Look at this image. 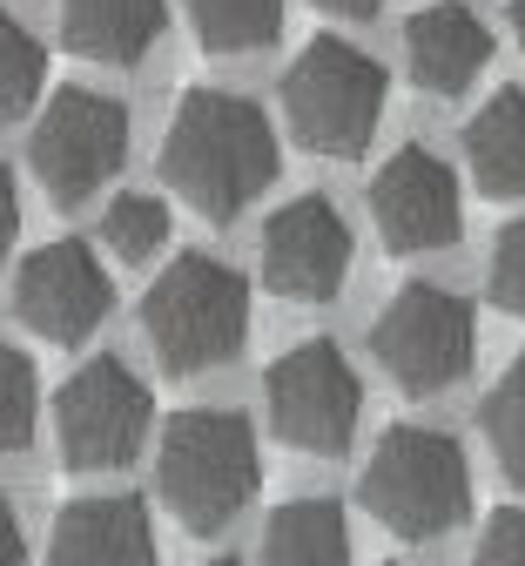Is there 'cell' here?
Here are the masks:
<instances>
[{"instance_id":"16","label":"cell","mask_w":525,"mask_h":566,"mask_svg":"<svg viewBox=\"0 0 525 566\" xmlns=\"http://www.w3.org/2000/svg\"><path fill=\"white\" fill-rule=\"evenodd\" d=\"M465 163L485 196H525V95L498 88L472 122H465Z\"/></svg>"},{"instance_id":"23","label":"cell","mask_w":525,"mask_h":566,"mask_svg":"<svg viewBox=\"0 0 525 566\" xmlns=\"http://www.w3.org/2000/svg\"><path fill=\"white\" fill-rule=\"evenodd\" d=\"M492 304L512 311V317H525V217L492 250Z\"/></svg>"},{"instance_id":"7","label":"cell","mask_w":525,"mask_h":566,"mask_svg":"<svg viewBox=\"0 0 525 566\" xmlns=\"http://www.w3.org/2000/svg\"><path fill=\"white\" fill-rule=\"evenodd\" d=\"M263 398H270V432L283 446L317 452V459L350 452L357 411H364V385H357L350 358H344L330 337L290 344L283 358L270 365V378H263Z\"/></svg>"},{"instance_id":"14","label":"cell","mask_w":525,"mask_h":566,"mask_svg":"<svg viewBox=\"0 0 525 566\" xmlns=\"http://www.w3.org/2000/svg\"><path fill=\"white\" fill-rule=\"evenodd\" d=\"M405 61L424 95H465L479 82V67L492 61V34L472 8L438 0V8H418L405 21Z\"/></svg>"},{"instance_id":"15","label":"cell","mask_w":525,"mask_h":566,"mask_svg":"<svg viewBox=\"0 0 525 566\" xmlns=\"http://www.w3.org/2000/svg\"><path fill=\"white\" fill-rule=\"evenodd\" d=\"M169 8L162 0H61V41L82 61H108V67H135L156 48Z\"/></svg>"},{"instance_id":"2","label":"cell","mask_w":525,"mask_h":566,"mask_svg":"<svg viewBox=\"0 0 525 566\" xmlns=\"http://www.w3.org/2000/svg\"><path fill=\"white\" fill-rule=\"evenodd\" d=\"M256 432L243 411H176L156 446V492L189 533H222L256 500Z\"/></svg>"},{"instance_id":"4","label":"cell","mask_w":525,"mask_h":566,"mask_svg":"<svg viewBox=\"0 0 525 566\" xmlns=\"http://www.w3.org/2000/svg\"><path fill=\"white\" fill-rule=\"evenodd\" d=\"M364 506L378 513L398 539H438L465 526L472 513V472L452 432L438 424H391L370 452L364 472Z\"/></svg>"},{"instance_id":"26","label":"cell","mask_w":525,"mask_h":566,"mask_svg":"<svg viewBox=\"0 0 525 566\" xmlns=\"http://www.w3.org/2000/svg\"><path fill=\"white\" fill-rule=\"evenodd\" d=\"M0 566H28V533H21V513L0 500Z\"/></svg>"},{"instance_id":"29","label":"cell","mask_w":525,"mask_h":566,"mask_svg":"<svg viewBox=\"0 0 525 566\" xmlns=\"http://www.w3.org/2000/svg\"><path fill=\"white\" fill-rule=\"evenodd\" d=\"M209 566H237V559H209Z\"/></svg>"},{"instance_id":"28","label":"cell","mask_w":525,"mask_h":566,"mask_svg":"<svg viewBox=\"0 0 525 566\" xmlns=\"http://www.w3.org/2000/svg\"><path fill=\"white\" fill-rule=\"evenodd\" d=\"M512 34H518V48H525V0H512Z\"/></svg>"},{"instance_id":"17","label":"cell","mask_w":525,"mask_h":566,"mask_svg":"<svg viewBox=\"0 0 525 566\" xmlns=\"http://www.w3.org/2000/svg\"><path fill=\"white\" fill-rule=\"evenodd\" d=\"M263 566H350V526L330 500H290L263 526Z\"/></svg>"},{"instance_id":"6","label":"cell","mask_w":525,"mask_h":566,"mask_svg":"<svg viewBox=\"0 0 525 566\" xmlns=\"http://www.w3.org/2000/svg\"><path fill=\"white\" fill-rule=\"evenodd\" d=\"M479 324L472 304L444 283H405L385 304V317L370 324V358L385 365V378L411 398H438L472 371Z\"/></svg>"},{"instance_id":"11","label":"cell","mask_w":525,"mask_h":566,"mask_svg":"<svg viewBox=\"0 0 525 566\" xmlns=\"http://www.w3.org/2000/svg\"><path fill=\"white\" fill-rule=\"evenodd\" d=\"M108 304H115V283H108V270L95 263L88 243H48L14 276V311L48 344H82V337H95L102 317H108Z\"/></svg>"},{"instance_id":"24","label":"cell","mask_w":525,"mask_h":566,"mask_svg":"<svg viewBox=\"0 0 525 566\" xmlns=\"http://www.w3.org/2000/svg\"><path fill=\"white\" fill-rule=\"evenodd\" d=\"M472 566H525V506H498L485 520Z\"/></svg>"},{"instance_id":"12","label":"cell","mask_w":525,"mask_h":566,"mask_svg":"<svg viewBox=\"0 0 525 566\" xmlns=\"http://www.w3.org/2000/svg\"><path fill=\"white\" fill-rule=\"evenodd\" d=\"M370 217H378L385 243L405 250V256L459 243V230H465L459 176L444 169L438 156H424V149H398L378 169V182H370Z\"/></svg>"},{"instance_id":"19","label":"cell","mask_w":525,"mask_h":566,"mask_svg":"<svg viewBox=\"0 0 525 566\" xmlns=\"http://www.w3.org/2000/svg\"><path fill=\"white\" fill-rule=\"evenodd\" d=\"M102 243L122 256V263H156V250L169 243V202L162 196H115L108 202V217H102Z\"/></svg>"},{"instance_id":"22","label":"cell","mask_w":525,"mask_h":566,"mask_svg":"<svg viewBox=\"0 0 525 566\" xmlns=\"http://www.w3.org/2000/svg\"><path fill=\"white\" fill-rule=\"evenodd\" d=\"M34 411H41L34 365L21 358L14 344H0V452H21L34 439Z\"/></svg>"},{"instance_id":"25","label":"cell","mask_w":525,"mask_h":566,"mask_svg":"<svg viewBox=\"0 0 525 566\" xmlns=\"http://www.w3.org/2000/svg\"><path fill=\"white\" fill-rule=\"evenodd\" d=\"M14 237H21V196H14V176L0 169V263H8Z\"/></svg>"},{"instance_id":"5","label":"cell","mask_w":525,"mask_h":566,"mask_svg":"<svg viewBox=\"0 0 525 566\" xmlns=\"http://www.w3.org/2000/svg\"><path fill=\"white\" fill-rule=\"evenodd\" d=\"M283 115L304 149L364 156L385 122V67L337 34H317L283 75Z\"/></svg>"},{"instance_id":"20","label":"cell","mask_w":525,"mask_h":566,"mask_svg":"<svg viewBox=\"0 0 525 566\" xmlns=\"http://www.w3.org/2000/svg\"><path fill=\"white\" fill-rule=\"evenodd\" d=\"M41 82H48V48H41L14 14H0V128L21 122V115L34 108Z\"/></svg>"},{"instance_id":"8","label":"cell","mask_w":525,"mask_h":566,"mask_svg":"<svg viewBox=\"0 0 525 566\" xmlns=\"http://www.w3.org/2000/svg\"><path fill=\"white\" fill-rule=\"evenodd\" d=\"M148 385L122 365V358H95L82 365L61 391H54V432H61V459L82 472H115L135 465L148 446Z\"/></svg>"},{"instance_id":"3","label":"cell","mask_w":525,"mask_h":566,"mask_svg":"<svg viewBox=\"0 0 525 566\" xmlns=\"http://www.w3.org/2000/svg\"><path fill=\"white\" fill-rule=\"evenodd\" d=\"M141 331L169 371H209L250 337V283L216 256H176L141 297Z\"/></svg>"},{"instance_id":"18","label":"cell","mask_w":525,"mask_h":566,"mask_svg":"<svg viewBox=\"0 0 525 566\" xmlns=\"http://www.w3.org/2000/svg\"><path fill=\"white\" fill-rule=\"evenodd\" d=\"M209 54H250L283 34V0H182Z\"/></svg>"},{"instance_id":"1","label":"cell","mask_w":525,"mask_h":566,"mask_svg":"<svg viewBox=\"0 0 525 566\" xmlns=\"http://www.w3.org/2000/svg\"><path fill=\"white\" fill-rule=\"evenodd\" d=\"M276 128L256 102L230 88L182 95L169 135H162V176L169 189L209 223H237L243 209L276 182Z\"/></svg>"},{"instance_id":"10","label":"cell","mask_w":525,"mask_h":566,"mask_svg":"<svg viewBox=\"0 0 525 566\" xmlns=\"http://www.w3.org/2000/svg\"><path fill=\"white\" fill-rule=\"evenodd\" d=\"M350 276V223L330 196H296L263 223V283L290 304H324Z\"/></svg>"},{"instance_id":"21","label":"cell","mask_w":525,"mask_h":566,"mask_svg":"<svg viewBox=\"0 0 525 566\" xmlns=\"http://www.w3.org/2000/svg\"><path fill=\"white\" fill-rule=\"evenodd\" d=\"M485 439H492L505 479L525 485V350L512 358V371H505V378L492 385V398H485Z\"/></svg>"},{"instance_id":"9","label":"cell","mask_w":525,"mask_h":566,"mask_svg":"<svg viewBox=\"0 0 525 566\" xmlns=\"http://www.w3.org/2000/svg\"><path fill=\"white\" fill-rule=\"evenodd\" d=\"M122 156H128V108L95 88H61L28 142V163L61 209L88 202L122 169Z\"/></svg>"},{"instance_id":"13","label":"cell","mask_w":525,"mask_h":566,"mask_svg":"<svg viewBox=\"0 0 525 566\" xmlns=\"http://www.w3.org/2000/svg\"><path fill=\"white\" fill-rule=\"evenodd\" d=\"M48 566H156V533L148 506L128 492H95L74 500L48 539Z\"/></svg>"},{"instance_id":"27","label":"cell","mask_w":525,"mask_h":566,"mask_svg":"<svg viewBox=\"0 0 525 566\" xmlns=\"http://www.w3.org/2000/svg\"><path fill=\"white\" fill-rule=\"evenodd\" d=\"M317 8H330V14H344V21H370L385 0H317Z\"/></svg>"}]
</instances>
